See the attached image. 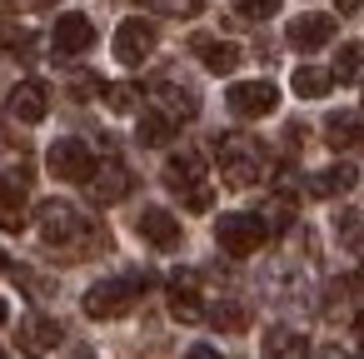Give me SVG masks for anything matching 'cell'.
<instances>
[{
    "instance_id": "6da1fadb",
    "label": "cell",
    "mask_w": 364,
    "mask_h": 359,
    "mask_svg": "<svg viewBox=\"0 0 364 359\" xmlns=\"http://www.w3.org/2000/svg\"><path fill=\"white\" fill-rule=\"evenodd\" d=\"M41 240H46L50 250H70L65 259H85V254H80L85 245H105V235L85 230V215H80L75 205H65V200H46V205H41Z\"/></svg>"
},
{
    "instance_id": "7a4b0ae2",
    "label": "cell",
    "mask_w": 364,
    "mask_h": 359,
    "mask_svg": "<svg viewBox=\"0 0 364 359\" xmlns=\"http://www.w3.org/2000/svg\"><path fill=\"white\" fill-rule=\"evenodd\" d=\"M145 289V274H120V279H100L95 289H85V314L90 319H120L135 309Z\"/></svg>"
},
{
    "instance_id": "3957f363",
    "label": "cell",
    "mask_w": 364,
    "mask_h": 359,
    "mask_svg": "<svg viewBox=\"0 0 364 359\" xmlns=\"http://www.w3.org/2000/svg\"><path fill=\"white\" fill-rule=\"evenodd\" d=\"M264 235H269V225H264V215H220L215 220V240H220V250L225 254H235V259H245V254H255L259 245H264Z\"/></svg>"
},
{
    "instance_id": "277c9868",
    "label": "cell",
    "mask_w": 364,
    "mask_h": 359,
    "mask_svg": "<svg viewBox=\"0 0 364 359\" xmlns=\"http://www.w3.org/2000/svg\"><path fill=\"white\" fill-rule=\"evenodd\" d=\"M46 165H50V175H55V180L85 185V180H90V170H95V155H90V145H85V140L65 135V140H55V145H50Z\"/></svg>"
},
{
    "instance_id": "5b68a950",
    "label": "cell",
    "mask_w": 364,
    "mask_h": 359,
    "mask_svg": "<svg viewBox=\"0 0 364 359\" xmlns=\"http://www.w3.org/2000/svg\"><path fill=\"white\" fill-rule=\"evenodd\" d=\"M220 175H225L230 185H255V180L264 175L259 145H250V140H240V135H225V140H220Z\"/></svg>"
},
{
    "instance_id": "8992f818",
    "label": "cell",
    "mask_w": 364,
    "mask_h": 359,
    "mask_svg": "<svg viewBox=\"0 0 364 359\" xmlns=\"http://www.w3.org/2000/svg\"><path fill=\"white\" fill-rule=\"evenodd\" d=\"M90 45H95V26H90V16L65 11V16L55 21V31H50V50H55V60H75V55H85Z\"/></svg>"
},
{
    "instance_id": "52a82bcc",
    "label": "cell",
    "mask_w": 364,
    "mask_h": 359,
    "mask_svg": "<svg viewBox=\"0 0 364 359\" xmlns=\"http://www.w3.org/2000/svg\"><path fill=\"white\" fill-rule=\"evenodd\" d=\"M230 110L240 120H259V115H274L279 110V90L269 80H245V85H230Z\"/></svg>"
},
{
    "instance_id": "ba28073f",
    "label": "cell",
    "mask_w": 364,
    "mask_h": 359,
    "mask_svg": "<svg viewBox=\"0 0 364 359\" xmlns=\"http://www.w3.org/2000/svg\"><path fill=\"white\" fill-rule=\"evenodd\" d=\"M150 50H155V26L150 21H125L120 31H115V60L120 65H145L150 60Z\"/></svg>"
},
{
    "instance_id": "9c48e42d",
    "label": "cell",
    "mask_w": 364,
    "mask_h": 359,
    "mask_svg": "<svg viewBox=\"0 0 364 359\" xmlns=\"http://www.w3.org/2000/svg\"><path fill=\"white\" fill-rule=\"evenodd\" d=\"M11 115H16L21 125H41V120L50 115V85H41V80H21V85L11 90Z\"/></svg>"
},
{
    "instance_id": "30bf717a",
    "label": "cell",
    "mask_w": 364,
    "mask_h": 359,
    "mask_svg": "<svg viewBox=\"0 0 364 359\" xmlns=\"http://www.w3.org/2000/svg\"><path fill=\"white\" fill-rule=\"evenodd\" d=\"M130 185H135V180H130V170H125V165H115V160H110V165H95V170H90V180H85V190H90V200H95V205H115V200H125V195H130Z\"/></svg>"
},
{
    "instance_id": "8fae6325",
    "label": "cell",
    "mask_w": 364,
    "mask_h": 359,
    "mask_svg": "<svg viewBox=\"0 0 364 359\" xmlns=\"http://www.w3.org/2000/svg\"><path fill=\"white\" fill-rule=\"evenodd\" d=\"M190 50L200 55V65L210 70V75H235L240 70V45H230V41H215V36H195L190 41Z\"/></svg>"
},
{
    "instance_id": "7c38bea8",
    "label": "cell",
    "mask_w": 364,
    "mask_h": 359,
    "mask_svg": "<svg viewBox=\"0 0 364 359\" xmlns=\"http://www.w3.org/2000/svg\"><path fill=\"white\" fill-rule=\"evenodd\" d=\"M284 41L294 50H319V45L334 41V16H294L289 31H284Z\"/></svg>"
},
{
    "instance_id": "4fadbf2b",
    "label": "cell",
    "mask_w": 364,
    "mask_h": 359,
    "mask_svg": "<svg viewBox=\"0 0 364 359\" xmlns=\"http://www.w3.org/2000/svg\"><path fill=\"white\" fill-rule=\"evenodd\" d=\"M195 269H180L175 279H170V314L180 319V324H195V319H205V304H200V294H195Z\"/></svg>"
},
{
    "instance_id": "5bb4252c",
    "label": "cell",
    "mask_w": 364,
    "mask_h": 359,
    "mask_svg": "<svg viewBox=\"0 0 364 359\" xmlns=\"http://www.w3.org/2000/svg\"><path fill=\"white\" fill-rule=\"evenodd\" d=\"M135 230H140L155 250H175V245H180V220H175L170 210H160V205H155V210H140Z\"/></svg>"
},
{
    "instance_id": "9a60e30c",
    "label": "cell",
    "mask_w": 364,
    "mask_h": 359,
    "mask_svg": "<svg viewBox=\"0 0 364 359\" xmlns=\"http://www.w3.org/2000/svg\"><path fill=\"white\" fill-rule=\"evenodd\" d=\"M324 140H329V150H364V115L334 110L324 120Z\"/></svg>"
},
{
    "instance_id": "2e32d148",
    "label": "cell",
    "mask_w": 364,
    "mask_h": 359,
    "mask_svg": "<svg viewBox=\"0 0 364 359\" xmlns=\"http://www.w3.org/2000/svg\"><path fill=\"white\" fill-rule=\"evenodd\" d=\"M200 175H205V155H200V150H180V155L165 165V185H170V190H180V195H185V190H195V185H200Z\"/></svg>"
},
{
    "instance_id": "e0dca14e",
    "label": "cell",
    "mask_w": 364,
    "mask_h": 359,
    "mask_svg": "<svg viewBox=\"0 0 364 359\" xmlns=\"http://www.w3.org/2000/svg\"><path fill=\"white\" fill-rule=\"evenodd\" d=\"M155 95H160L165 115H180V120H195V115H200V100H195L185 85H175V80H160V85H155Z\"/></svg>"
},
{
    "instance_id": "ac0fdd59",
    "label": "cell",
    "mask_w": 364,
    "mask_h": 359,
    "mask_svg": "<svg viewBox=\"0 0 364 359\" xmlns=\"http://www.w3.org/2000/svg\"><path fill=\"white\" fill-rule=\"evenodd\" d=\"M354 185H359V170H354V165H329V170H319V175H314V195H324V200L349 195Z\"/></svg>"
},
{
    "instance_id": "d6986e66",
    "label": "cell",
    "mask_w": 364,
    "mask_h": 359,
    "mask_svg": "<svg viewBox=\"0 0 364 359\" xmlns=\"http://www.w3.org/2000/svg\"><path fill=\"white\" fill-rule=\"evenodd\" d=\"M329 85H334V75H329V70H314V65H299V70L289 75V90H294L299 100H319V95H329Z\"/></svg>"
},
{
    "instance_id": "ffe728a7",
    "label": "cell",
    "mask_w": 364,
    "mask_h": 359,
    "mask_svg": "<svg viewBox=\"0 0 364 359\" xmlns=\"http://www.w3.org/2000/svg\"><path fill=\"white\" fill-rule=\"evenodd\" d=\"M140 145H150V150H160V145H170L175 140V115H165V110H150V115H140Z\"/></svg>"
},
{
    "instance_id": "44dd1931",
    "label": "cell",
    "mask_w": 364,
    "mask_h": 359,
    "mask_svg": "<svg viewBox=\"0 0 364 359\" xmlns=\"http://www.w3.org/2000/svg\"><path fill=\"white\" fill-rule=\"evenodd\" d=\"M205 319H210L220 334H245L250 309H245V304H235V299H220V304H210V309H205Z\"/></svg>"
},
{
    "instance_id": "7402d4cb",
    "label": "cell",
    "mask_w": 364,
    "mask_h": 359,
    "mask_svg": "<svg viewBox=\"0 0 364 359\" xmlns=\"http://www.w3.org/2000/svg\"><path fill=\"white\" fill-rule=\"evenodd\" d=\"M60 334H65V329H60L55 319H41V314H36V319H26L21 344H26V349H55V344H60Z\"/></svg>"
},
{
    "instance_id": "603a6c76",
    "label": "cell",
    "mask_w": 364,
    "mask_h": 359,
    "mask_svg": "<svg viewBox=\"0 0 364 359\" xmlns=\"http://www.w3.org/2000/svg\"><path fill=\"white\" fill-rule=\"evenodd\" d=\"M334 80H359L364 75V45L359 41H349V45H339V55H334V70H329Z\"/></svg>"
},
{
    "instance_id": "cb8c5ba5",
    "label": "cell",
    "mask_w": 364,
    "mask_h": 359,
    "mask_svg": "<svg viewBox=\"0 0 364 359\" xmlns=\"http://www.w3.org/2000/svg\"><path fill=\"white\" fill-rule=\"evenodd\" d=\"M304 349H309V339L294 329H269V339H264V354H304Z\"/></svg>"
},
{
    "instance_id": "d4e9b609",
    "label": "cell",
    "mask_w": 364,
    "mask_h": 359,
    "mask_svg": "<svg viewBox=\"0 0 364 359\" xmlns=\"http://www.w3.org/2000/svg\"><path fill=\"white\" fill-rule=\"evenodd\" d=\"M274 11H279V0H235V16H240V21H255V26L269 21Z\"/></svg>"
},
{
    "instance_id": "484cf974",
    "label": "cell",
    "mask_w": 364,
    "mask_h": 359,
    "mask_svg": "<svg viewBox=\"0 0 364 359\" xmlns=\"http://www.w3.org/2000/svg\"><path fill=\"white\" fill-rule=\"evenodd\" d=\"M105 105H110L115 115H125V110L140 105V90H135V85H105Z\"/></svg>"
},
{
    "instance_id": "4316f807",
    "label": "cell",
    "mask_w": 364,
    "mask_h": 359,
    "mask_svg": "<svg viewBox=\"0 0 364 359\" xmlns=\"http://www.w3.org/2000/svg\"><path fill=\"white\" fill-rule=\"evenodd\" d=\"M100 90H105V80H100V75H90V70H85V75H75V80H70V95H75V100H80V105H85V100H95V95H100Z\"/></svg>"
},
{
    "instance_id": "83f0119b",
    "label": "cell",
    "mask_w": 364,
    "mask_h": 359,
    "mask_svg": "<svg viewBox=\"0 0 364 359\" xmlns=\"http://www.w3.org/2000/svg\"><path fill=\"white\" fill-rule=\"evenodd\" d=\"M339 240H344V245H359V240H364V215L344 210V215H339Z\"/></svg>"
},
{
    "instance_id": "f1b7e54d",
    "label": "cell",
    "mask_w": 364,
    "mask_h": 359,
    "mask_svg": "<svg viewBox=\"0 0 364 359\" xmlns=\"http://www.w3.org/2000/svg\"><path fill=\"white\" fill-rule=\"evenodd\" d=\"M185 205H190V210H210V205H215V190H210V185H195V190H185Z\"/></svg>"
},
{
    "instance_id": "f546056e",
    "label": "cell",
    "mask_w": 364,
    "mask_h": 359,
    "mask_svg": "<svg viewBox=\"0 0 364 359\" xmlns=\"http://www.w3.org/2000/svg\"><path fill=\"white\" fill-rule=\"evenodd\" d=\"M155 6L170 16H200V0H155Z\"/></svg>"
},
{
    "instance_id": "4dcf8cb0",
    "label": "cell",
    "mask_w": 364,
    "mask_h": 359,
    "mask_svg": "<svg viewBox=\"0 0 364 359\" xmlns=\"http://www.w3.org/2000/svg\"><path fill=\"white\" fill-rule=\"evenodd\" d=\"M354 11H364V0H339V16H354Z\"/></svg>"
},
{
    "instance_id": "1f68e13d",
    "label": "cell",
    "mask_w": 364,
    "mask_h": 359,
    "mask_svg": "<svg viewBox=\"0 0 364 359\" xmlns=\"http://www.w3.org/2000/svg\"><path fill=\"white\" fill-rule=\"evenodd\" d=\"M6 319H11V304H6V299H0V329H6Z\"/></svg>"
},
{
    "instance_id": "d6a6232c",
    "label": "cell",
    "mask_w": 364,
    "mask_h": 359,
    "mask_svg": "<svg viewBox=\"0 0 364 359\" xmlns=\"http://www.w3.org/2000/svg\"><path fill=\"white\" fill-rule=\"evenodd\" d=\"M0 274H6V250H0Z\"/></svg>"
},
{
    "instance_id": "836d02e7",
    "label": "cell",
    "mask_w": 364,
    "mask_h": 359,
    "mask_svg": "<svg viewBox=\"0 0 364 359\" xmlns=\"http://www.w3.org/2000/svg\"><path fill=\"white\" fill-rule=\"evenodd\" d=\"M359 329H364V319H359Z\"/></svg>"
}]
</instances>
